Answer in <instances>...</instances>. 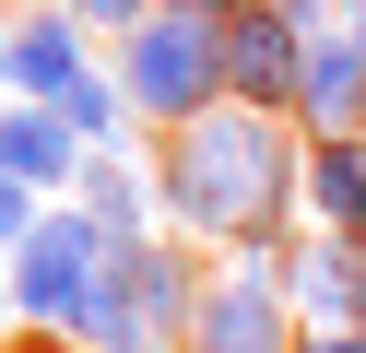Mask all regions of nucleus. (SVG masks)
I'll list each match as a JSON object with an SVG mask.
<instances>
[{
    "instance_id": "nucleus-1",
    "label": "nucleus",
    "mask_w": 366,
    "mask_h": 353,
    "mask_svg": "<svg viewBox=\"0 0 366 353\" xmlns=\"http://www.w3.org/2000/svg\"><path fill=\"white\" fill-rule=\"evenodd\" d=\"M307 177V165L284 153V130H272L260 106H213L177 130V153L154 165V212H166L177 235H248L260 247L272 224H284V188Z\"/></svg>"
},
{
    "instance_id": "nucleus-2",
    "label": "nucleus",
    "mask_w": 366,
    "mask_h": 353,
    "mask_svg": "<svg viewBox=\"0 0 366 353\" xmlns=\"http://www.w3.org/2000/svg\"><path fill=\"white\" fill-rule=\"evenodd\" d=\"M119 94H130L142 118H166V130L213 118V106H224V24H201V12H154L142 36H130V59H119Z\"/></svg>"
},
{
    "instance_id": "nucleus-3",
    "label": "nucleus",
    "mask_w": 366,
    "mask_h": 353,
    "mask_svg": "<svg viewBox=\"0 0 366 353\" xmlns=\"http://www.w3.org/2000/svg\"><path fill=\"white\" fill-rule=\"evenodd\" d=\"M107 259H119V235H107L95 212H48V224L12 247V306L48 318V329H71V306L107 282Z\"/></svg>"
},
{
    "instance_id": "nucleus-4",
    "label": "nucleus",
    "mask_w": 366,
    "mask_h": 353,
    "mask_svg": "<svg viewBox=\"0 0 366 353\" xmlns=\"http://www.w3.org/2000/svg\"><path fill=\"white\" fill-rule=\"evenodd\" d=\"M284 271H295V247H248L237 271L213 282V295H201V318H189V353H284Z\"/></svg>"
},
{
    "instance_id": "nucleus-5",
    "label": "nucleus",
    "mask_w": 366,
    "mask_h": 353,
    "mask_svg": "<svg viewBox=\"0 0 366 353\" xmlns=\"http://www.w3.org/2000/svg\"><path fill=\"white\" fill-rule=\"evenodd\" d=\"M295 83H307V24L272 12V0H248L237 24H224V106H295Z\"/></svg>"
},
{
    "instance_id": "nucleus-6",
    "label": "nucleus",
    "mask_w": 366,
    "mask_h": 353,
    "mask_svg": "<svg viewBox=\"0 0 366 353\" xmlns=\"http://www.w3.org/2000/svg\"><path fill=\"white\" fill-rule=\"evenodd\" d=\"M0 83H12V106H59V94L83 83V24L59 12V0H48V12H24V24H12V47H0Z\"/></svg>"
},
{
    "instance_id": "nucleus-7",
    "label": "nucleus",
    "mask_w": 366,
    "mask_h": 353,
    "mask_svg": "<svg viewBox=\"0 0 366 353\" xmlns=\"http://www.w3.org/2000/svg\"><path fill=\"white\" fill-rule=\"evenodd\" d=\"M295 106H307L331 141H366V36H355V24L307 36V83H295Z\"/></svg>"
},
{
    "instance_id": "nucleus-8",
    "label": "nucleus",
    "mask_w": 366,
    "mask_h": 353,
    "mask_svg": "<svg viewBox=\"0 0 366 353\" xmlns=\"http://www.w3.org/2000/svg\"><path fill=\"white\" fill-rule=\"evenodd\" d=\"M119 282H130V306L154 318V342H189L201 295H213V282H201V271H189L177 247H154V235H130V247H119Z\"/></svg>"
},
{
    "instance_id": "nucleus-9",
    "label": "nucleus",
    "mask_w": 366,
    "mask_h": 353,
    "mask_svg": "<svg viewBox=\"0 0 366 353\" xmlns=\"http://www.w3.org/2000/svg\"><path fill=\"white\" fill-rule=\"evenodd\" d=\"M284 295L307 306L319 329H355V318H366V247H355V235H319V247H295Z\"/></svg>"
},
{
    "instance_id": "nucleus-10",
    "label": "nucleus",
    "mask_w": 366,
    "mask_h": 353,
    "mask_svg": "<svg viewBox=\"0 0 366 353\" xmlns=\"http://www.w3.org/2000/svg\"><path fill=\"white\" fill-rule=\"evenodd\" d=\"M0 177H24V188L83 177V130L59 106H0Z\"/></svg>"
},
{
    "instance_id": "nucleus-11",
    "label": "nucleus",
    "mask_w": 366,
    "mask_h": 353,
    "mask_svg": "<svg viewBox=\"0 0 366 353\" xmlns=\"http://www.w3.org/2000/svg\"><path fill=\"white\" fill-rule=\"evenodd\" d=\"M307 200H319L331 235L366 247V141H319V153H307Z\"/></svg>"
},
{
    "instance_id": "nucleus-12",
    "label": "nucleus",
    "mask_w": 366,
    "mask_h": 353,
    "mask_svg": "<svg viewBox=\"0 0 366 353\" xmlns=\"http://www.w3.org/2000/svg\"><path fill=\"white\" fill-rule=\"evenodd\" d=\"M71 188H83L71 212H95V224L119 235V247H130V235H142V212H154V200H142V177H130L119 153H83V177H71Z\"/></svg>"
},
{
    "instance_id": "nucleus-13",
    "label": "nucleus",
    "mask_w": 366,
    "mask_h": 353,
    "mask_svg": "<svg viewBox=\"0 0 366 353\" xmlns=\"http://www.w3.org/2000/svg\"><path fill=\"white\" fill-rule=\"evenodd\" d=\"M119 106H130V94H119V83H95V71H83V83L59 94V118L83 130V153H107V130H119Z\"/></svg>"
},
{
    "instance_id": "nucleus-14",
    "label": "nucleus",
    "mask_w": 366,
    "mask_h": 353,
    "mask_svg": "<svg viewBox=\"0 0 366 353\" xmlns=\"http://www.w3.org/2000/svg\"><path fill=\"white\" fill-rule=\"evenodd\" d=\"M59 12H71V24H119V36H142L166 0H59Z\"/></svg>"
},
{
    "instance_id": "nucleus-15",
    "label": "nucleus",
    "mask_w": 366,
    "mask_h": 353,
    "mask_svg": "<svg viewBox=\"0 0 366 353\" xmlns=\"http://www.w3.org/2000/svg\"><path fill=\"white\" fill-rule=\"evenodd\" d=\"M36 224H48V212H36V188H24V177H0V247H24Z\"/></svg>"
},
{
    "instance_id": "nucleus-16",
    "label": "nucleus",
    "mask_w": 366,
    "mask_h": 353,
    "mask_svg": "<svg viewBox=\"0 0 366 353\" xmlns=\"http://www.w3.org/2000/svg\"><path fill=\"white\" fill-rule=\"evenodd\" d=\"M295 353H366V329H307Z\"/></svg>"
},
{
    "instance_id": "nucleus-17",
    "label": "nucleus",
    "mask_w": 366,
    "mask_h": 353,
    "mask_svg": "<svg viewBox=\"0 0 366 353\" xmlns=\"http://www.w3.org/2000/svg\"><path fill=\"white\" fill-rule=\"evenodd\" d=\"M166 12H201V24H237L248 0H166Z\"/></svg>"
},
{
    "instance_id": "nucleus-18",
    "label": "nucleus",
    "mask_w": 366,
    "mask_h": 353,
    "mask_svg": "<svg viewBox=\"0 0 366 353\" xmlns=\"http://www.w3.org/2000/svg\"><path fill=\"white\" fill-rule=\"evenodd\" d=\"M342 24H355V36H366V0H342Z\"/></svg>"
},
{
    "instance_id": "nucleus-19",
    "label": "nucleus",
    "mask_w": 366,
    "mask_h": 353,
    "mask_svg": "<svg viewBox=\"0 0 366 353\" xmlns=\"http://www.w3.org/2000/svg\"><path fill=\"white\" fill-rule=\"evenodd\" d=\"M24 353H71V342H24Z\"/></svg>"
},
{
    "instance_id": "nucleus-20",
    "label": "nucleus",
    "mask_w": 366,
    "mask_h": 353,
    "mask_svg": "<svg viewBox=\"0 0 366 353\" xmlns=\"http://www.w3.org/2000/svg\"><path fill=\"white\" fill-rule=\"evenodd\" d=\"M0 306H12V282H0Z\"/></svg>"
},
{
    "instance_id": "nucleus-21",
    "label": "nucleus",
    "mask_w": 366,
    "mask_h": 353,
    "mask_svg": "<svg viewBox=\"0 0 366 353\" xmlns=\"http://www.w3.org/2000/svg\"><path fill=\"white\" fill-rule=\"evenodd\" d=\"M0 47H12V36H0Z\"/></svg>"
},
{
    "instance_id": "nucleus-22",
    "label": "nucleus",
    "mask_w": 366,
    "mask_h": 353,
    "mask_svg": "<svg viewBox=\"0 0 366 353\" xmlns=\"http://www.w3.org/2000/svg\"><path fill=\"white\" fill-rule=\"evenodd\" d=\"M355 329H366V318H355Z\"/></svg>"
}]
</instances>
